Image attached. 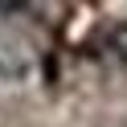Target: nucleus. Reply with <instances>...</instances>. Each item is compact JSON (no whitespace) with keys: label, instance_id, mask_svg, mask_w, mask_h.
Segmentation results:
<instances>
[{"label":"nucleus","instance_id":"nucleus-3","mask_svg":"<svg viewBox=\"0 0 127 127\" xmlns=\"http://www.w3.org/2000/svg\"><path fill=\"white\" fill-rule=\"evenodd\" d=\"M29 8V0H0V12L4 17H17V12H25Z\"/></svg>","mask_w":127,"mask_h":127},{"label":"nucleus","instance_id":"nucleus-1","mask_svg":"<svg viewBox=\"0 0 127 127\" xmlns=\"http://www.w3.org/2000/svg\"><path fill=\"white\" fill-rule=\"evenodd\" d=\"M29 70H33L29 41L0 29V78H4V82H21V78H29Z\"/></svg>","mask_w":127,"mask_h":127},{"label":"nucleus","instance_id":"nucleus-2","mask_svg":"<svg viewBox=\"0 0 127 127\" xmlns=\"http://www.w3.org/2000/svg\"><path fill=\"white\" fill-rule=\"evenodd\" d=\"M102 53H107L119 70H127V21H115V25L102 33Z\"/></svg>","mask_w":127,"mask_h":127}]
</instances>
